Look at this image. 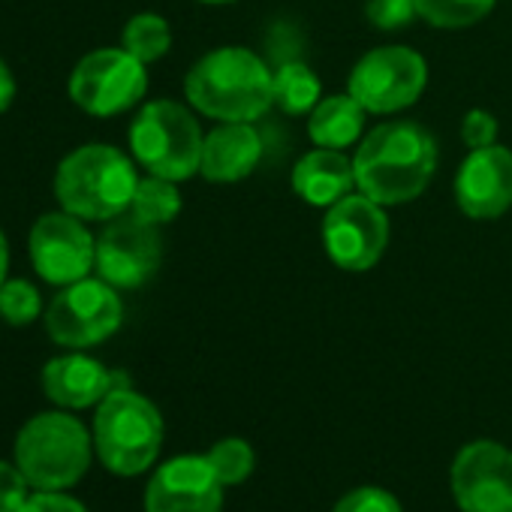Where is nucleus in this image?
<instances>
[{
  "label": "nucleus",
  "instance_id": "1",
  "mask_svg": "<svg viewBox=\"0 0 512 512\" xmlns=\"http://www.w3.org/2000/svg\"><path fill=\"white\" fill-rule=\"evenodd\" d=\"M353 169L356 187L368 199L404 205L428 187L437 169V142L416 121H389L359 142Z\"/></svg>",
  "mask_w": 512,
  "mask_h": 512
},
{
  "label": "nucleus",
  "instance_id": "2",
  "mask_svg": "<svg viewBox=\"0 0 512 512\" xmlns=\"http://www.w3.org/2000/svg\"><path fill=\"white\" fill-rule=\"evenodd\" d=\"M184 94L196 112L214 121L253 124L275 106V73L250 49L223 46L190 67Z\"/></svg>",
  "mask_w": 512,
  "mask_h": 512
},
{
  "label": "nucleus",
  "instance_id": "3",
  "mask_svg": "<svg viewBox=\"0 0 512 512\" xmlns=\"http://www.w3.org/2000/svg\"><path fill=\"white\" fill-rule=\"evenodd\" d=\"M136 184L127 154L112 145H82L61 160L55 196L64 211L82 220H115L130 208Z\"/></svg>",
  "mask_w": 512,
  "mask_h": 512
},
{
  "label": "nucleus",
  "instance_id": "4",
  "mask_svg": "<svg viewBox=\"0 0 512 512\" xmlns=\"http://www.w3.org/2000/svg\"><path fill=\"white\" fill-rule=\"evenodd\" d=\"M94 437L70 413H40L16 437V464L37 491H67L91 467Z\"/></svg>",
  "mask_w": 512,
  "mask_h": 512
},
{
  "label": "nucleus",
  "instance_id": "5",
  "mask_svg": "<svg viewBox=\"0 0 512 512\" xmlns=\"http://www.w3.org/2000/svg\"><path fill=\"white\" fill-rule=\"evenodd\" d=\"M163 443L160 410L133 389H112L94 416V449L118 476L145 473Z\"/></svg>",
  "mask_w": 512,
  "mask_h": 512
},
{
  "label": "nucleus",
  "instance_id": "6",
  "mask_svg": "<svg viewBox=\"0 0 512 512\" xmlns=\"http://www.w3.org/2000/svg\"><path fill=\"white\" fill-rule=\"evenodd\" d=\"M205 136L196 118L172 100H154L142 106L130 127V148L136 160L160 178L184 181L199 172Z\"/></svg>",
  "mask_w": 512,
  "mask_h": 512
},
{
  "label": "nucleus",
  "instance_id": "7",
  "mask_svg": "<svg viewBox=\"0 0 512 512\" xmlns=\"http://www.w3.org/2000/svg\"><path fill=\"white\" fill-rule=\"evenodd\" d=\"M428 82V64L407 46H380L359 58L350 73V97L374 115L407 109Z\"/></svg>",
  "mask_w": 512,
  "mask_h": 512
},
{
  "label": "nucleus",
  "instance_id": "8",
  "mask_svg": "<svg viewBox=\"0 0 512 512\" xmlns=\"http://www.w3.org/2000/svg\"><path fill=\"white\" fill-rule=\"evenodd\" d=\"M148 91L145 64L127 49H97L85 55L70 76L73 103L97 118L121 115Z\"/></svg>",
  "mask_w": 512,
  "mask_h": 512
},
{
  "label": "nucleus",
  "instance_id": "9",
  "mask_svg": "<svg viewBox=\"0 0 512 512\" xmlns=\"http://www.w3.org/2000/svg\"><path fill=\"white\" fill-rule=\"evenodd\" d=\"M121 320H124L121 296L103 278L100 281L82 278L64 287V293H58L46 311L49 338L73 350L103 344L109 335L118 332Z\"/></svg>",
  "mask_w": 512,
  "mask_h": 512
},
{
  "label": "nucleus",
  "instance_id": "10",
  "mask_svg": "<svg viewBox=\"0 0 512 512\" xmlns=\"http://www.w3.org/2000/svg\"><path fill=\"white\" fill-rule=\"evenodd\" d=\"M323 241L329 260L344 272H368L380 263L389 244V220L383 205L359 196H344L335 202L323 220Z\"/></svg>",
  "mask_w": 512,
  "mask_h": 512
},
{
  "label": "nucleus",
  "instance_id": "11",
  "mask_svg": "<svg viewBox=\"0 0 512 512\" xmlns=\"http://www.w3.org/2000/svg\"><path fill=\"white\" fill-rule=\"evenodd\" d=\"M28 247L37 275L55 287H70L88 278V272L97 263L94 235L88 232L82 217L70 211L43 214L31 229Z\"/></svg>",
  "mask_w": 512,
  "mask_h": 512
},
{
  "label": "nucleus",
  "instance_id": "12",
  "mask_svg": "<svg viewBox=\"0 0 512 512\" xmlns=\"http://www.w3.org/2000/svg\"><path fill=\"white\" fill-rule=\"evenodd\" d=\"M163 256V241L157 226L142 223L139 217H115L97 238L94 269L115 290H136L148 284Z\"/></svg>",
  "mask_w": 512,
  "mask_h": 512
},
{
  "label": "nucleus",
  "instance_id": "13",
  "mask_svg": "<svg viewBox=\"0 0 512 512\" xmlns=\"http://www.w3.org/2000/svg\"><path fill=\"white\" fill-rule=\"evenodd\" d=\"M461 512H512V452L491 440L467 443L452 464Z\"/></svg>",
  "mask_w": 512,
  "mask_h": 512
},
{
  "label": "nucleus",
  "instance_id": "14",
  "mask_svg": "<svg viewBox=\"0 0 512 512\" xmlns=\"http://www.w3.org/2000/svg\"><path fill=\"white\" fill-rule=\"evenodd\" d=\"M223 482L208 458L181 455L166 461L145 488V512H220Z\"/></svg>",
  "mask_w": 512,
  "mask_h": 512
},
{
  "label": "nucleus",
  "instance_id": "15",
  "mask_svg": "<svg viewBox=\"0 0 512 512\" xmlns=\"http://www.w3.org/2000/svg\"><path fill=\"white\" fill-rule=\"evenodd\" d=\"M455 202L473 220L500 217L512 205V151L500 145L470 151L455 175Z\"/></svg>",
  "mask_w": 512,
  "mask_h": 512
},
{
  "label": "nucleus",
  "instance_id": "16",
  "mask_svg": "<svg viewBox=\"0 0 512 512\" xmlns=\"http://www.w3.org/2000/svg\"><path fill=\"white\" fill-rule=\"evenodd\" d=\"M112 389H127L124 374H112L91 356H58L43 368V392L49 395V401L67 410L94 407Z\"/></svg>",
  "mask_w": 512,
  "mask_h": 512
},
{
  "label": "nucleus",
  "instance_id": "17",
  "mask_svg": "<svg viewBox=\"0 0 512 512\" xmlns=\"http://www.w3.org/2000/svg\"><path fill=\"white\" fill-rule=\"evenodd\" d=\"M263 160V139L253 124L223 121L205 136L199 172L214 184H232L247 178Z\"/></svg>",
  "mask_w": 512,
  "mask_h": 512
},
{
  "label": "nucleus",
  "instance_id": "18",
  "mask_svg": "<svg viewBox=\"0 0 512 512\" xmlns=\"http://www.w3.org/2000/svg\"><path fill=\"white\" fill-rule=\"evenodd\" d=\"M356 187L353 160L335 148H317L305 154L293 169V190L314 208H332Z\"/></svg>",
  "mask_w": 512,
  "mask_h": 512
},
{
  "label": "nucleus",
  "instance_id": "19",
  "mask_svg": "<svg viewBox=\"0 0 512 512\" xmlns=\"http://www.w3.org/2000/svg\"><path fill=\"white\" fill-rule=\"evenodd\" d=\"M362 130H365V109L350 94H335L320 100L308 118V136L317 148L344 151L362 139Z\"/></svg>",
  "mask_w": 512,
  "mask_h": 512
},
{
  "label": "nucleus",
  "instance_id": "20",
  "mask_svg": "<svg viewBox=\"0 0 512 512\" xmlns=\"http://www.w3.org/2000/svg\"><path fill=\"white\" fill-rule=\"evenodd\" d=\"M275 103L287 115H311L320 103V79L302 61H287L275 70Z\"/></svg>",
  "mask_w": 512,
  "mask_h": 512
},
{
  "label": "nucleus",
  "instance_id": "21",
  "mask_svg": "<svg viewBox=\"0 0 512 512\" xmlns=\"http://www.w3.org/2000/svg\"><path fill=\"white\" fill-rule=\"evenodd\" d=\"M178 211H181V196H178L175 181L160 178V175L139 178L133 202H130L133 217H139L142 223H151V226H163V223H172L178 217Z\"/></svg>",
  "mask_w": 512,
  "mask_h": 512
},
{
  "label": "nucleus",
  "instance_id": "22",
  "mask_svg": "<svg viewBox=\"0 0 512 512\" xmlns=\"http://www.w3.org/2000/svg\"><path fill=\"white\" fill-rule=\"evenodd\" d=\"M124 49L142 61V64H154L160 61L169 46H172V31H169V22L163 16H154V13H139L127 22L124 28Z\"/></svg>",
  "mask_w": 512,
  "mask_h": 512
},
{
  "label": "nucleus",
  "instance_id": "23",
  "mask_svg": "<svg viewBox=\"0 0 512 512\" xmlns=\"http://www.w3.org/2000/svg\"><path fill=\"white\" fill-rule=\"evenodd\" d=\"M494 10V0H416V13L431 28L458 31L482 22Z\"/></svg>",
  "mask_w": 512,
  "mask_h": 512
},
{
  "label": "nucleus",
  "instance_id": "24",
  "mask_svg": "<svg viewBox=\"0 0 512 512\" xmlns=\"http://www.w3.org/2000/svg\"><path fill=\"white\" fill-rule=\"evenodd\" d=\"M205 458L211 461V467H214V473L220 476L223 485L244 482L253 473V464H256L250 443L247 440H238V437H226V440L214 443Z\"/></svg>",
  "mask_w": 512,
  "mask_h": 512
},
{
  "label": "nucleus",
  "instance_id": "25",
  "mask_svg": "<svg viewBox=\"0 0 512 512\" xmlns=\"http://www.w3.org/2000/svg\"><path fill=\"white\" fill-rule=\"evenodd\" d=\"M0 317L10 326H28L40 317V290L31 281H7L0 287Z\"/></svg>",
  "mask_w": 512,
  "mask_h": 512
},
{
  "label": "nucleus",
  "instance_id": "26",
  "mask_svg": "<svg viewBox=\"0 0 512 512\" xmlns=\"http://www.w3.org/2000/svg\"><path fill=\"white\" fill-rule=\"evenodd\" d=\"M365 16L377 31H401L419 13H416V0H368Z\"/></svg>",
  "mask_w": 512,
  "mask_h": 512
},
{
  "label": "nucleus",
  "instance_id": "27",
  "mask_svg": "<svg viewBox=\"0 0 512 512\" xmlns=\"http://www.w3.org/2000/svg\"><path fill=\"white\" fill-rule=\"evenodd\" d=\"M335 512H401V503L383 488H356L338 500Z\"/></svg>",
  "mask_w": 512,
  "mask_h": 512
},
{
  "label": "nucleus",
  "instance_id": "28",
  "mask_svg": "<svg viewBox=\"0 0 512 512\" xmlns=\"http://www.w3.org/2000/svg\"><path fill=\"white\" fill-rule=\"evenodd\" d=\"M31 482L19 470V464L0 461V512H19L31 497Z\"/></svg>",
  "mask_w": 512,
  "mask_h": 512
},
{
  "label": "nucleus",
  "instance_id": "29",
  "mask_svg": "<svg viewBox=\"0 0 512 512\" xmlns=\"http://www.w3.org/2000/svg\"><path fill=\"white\" fill-rule=\"evenodd\" d=\"M461 139L470 151H479V148H488V145H497V121L491 112L485 109H470L461 121Z\"/></svg>",
  "mask_w": 512,
  "mask_h": 512
},
{
  "label": "nucleus",
  "instance_id": "30",
  "mask_svg": "<svg viewBox=\"0 0 512 512\" xmlns=\"http://www.w3.org/2000/svg\"><path fill=\"white\" fill-rule=\"evenodd\" d=\"M19 512H88L76 497H67L64 491H37L28 497V503Z\"/></svg>",
  "mask_w": 512,
  "mask_h": 512
},
{
  "label": "nucleus",
  "instance_id": "31",
  "mask_svg": "<svg viewBox=\"0 0 512 512\" xmlns=\"http://www.w3.org/2000/svg\"><path fill=\"white\" fill-rule=\"evenodd\" d=\"M16 100V79L7 67V61L0 58V112H7Z\"/></svg>",
  "mask_w": 512,
  "mask_h": 512
},
{
  "label": "nucleus",
  "instance_id": "32",
  "mask_svg": "<svg viewBox=\"0 0 512 512\" xmlns=\"http://www.w3.org/2000/svg\"><path fill=\"white\" fill-rule=\"evenodd\" d=\"M7 266H10V250H7V238L0 232V287L7 284Z\"/></svg>",
  "mask_w": 512,
  "mask_h": 512
},
{
  "label": "nucleus",
  "instance_id": "33",
  "mask_svg": "<svg viewBox=\"0 0 512 512\" xmlns=\"http://www.w3.org/2000/svg\"><path fill=\"white\" fill-rule=\"evenodd\" d=\"M199 4H232V0H199Z\"/></svg>",
  "mask_w": 512,
  "mask_h": 512
}]
</instances>
